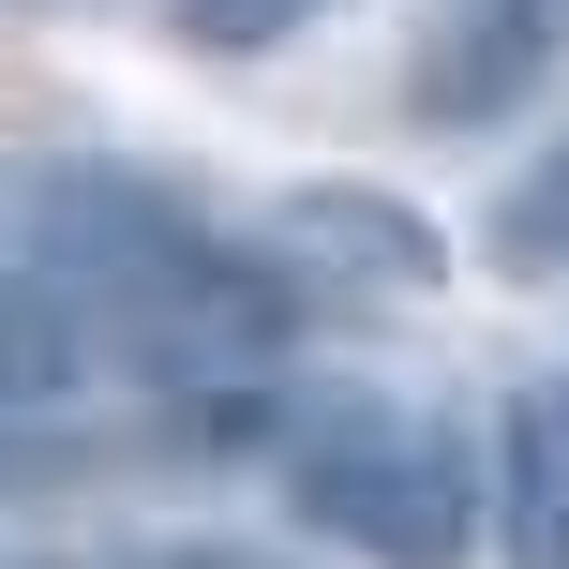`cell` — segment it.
Wrapping results in <instances>:
<instances>
[{
	"label": "cell",
	"mask_w": 569,
	"mask_h": 569,
	"mask_svg": "<svg viewBox=\"0 0 569 569\" xmlns=\"http://www.w3.org/2000/svg\"><path fill=\"white\" fill-rule=\"evenodd\" d=\"M136 569H300V555H270V540H166V555H136Z\"/></svg>",
	"instance_id": "ba28073f"
},
{
	"label": "cell",
	"mask_w": 569,
	"mask_h": 569,
	"mask_svg": "<svg viewBox=\"0 0 569 569\" xmlns=\"http://www.w3.org/2000/svg\"><path fill=\"white\" fill-rule=\"evenodd\" d=\"M270 450H284V495L375 569H465V540H480V480H465L450 420L390 390H315Z\"/></svg>",
	"instance_id": "7a4b0ae2"
},
{
	"label": "cell",
	"mask_w": 569,
	"mask_h": 569,
	"mask_svg": "<svg viewBox=\"0 0 569 569\" xmlns=\"http://www.w3.org/2000/svg\"><path fill=\"white\" fill-rule=\"evenodd\" d=\"M495 540L510 569H569V390H525L495 435Z\"/></svg>",
	"instance_id": "5b68a950"
},
{
	"label": "cell",
	"mask_w": 569,
	"mask_h": 569,
	"mask_svg": "<svg viewBox=\"0 0 569 569\" xmlns=\"http://www.w3.org/2000/svg\"><path fill=\"white\" fill-rule=\"evenodd\" d=\"M30 480H76V450H46V435H0V495H30Z\"/></svg>",
	"instance_id": "9c48e42d"
},
{
	"label": "cell",
	"mask_w": 569,
	"mask_h": 569,
	"mask_svg": "<svg viewBox=\"0 0 569 569\" xmlns=\"http://www.w3.org/2000/svg\"><path fill=\"white\" fill-rule=\"evenodd\" d=\"M30 256H46V284L120 345V360H150V375H240V360H270V330H284V300L210 226H180L166 196L90 180V166L30 196Z\"/></svg>",
	"instance_id": "6da1fadb"
},
{
	"label": "cell",
	"mask_w": 569,
	"mask_h": 569,
	"mask_svg": "<svg viewBox=\"0 0 569 569\" xmlns=\"http://www.w3.org/2000/svg\"><path fill=\"white\" fill-rule=\"evenodd\" d=\"M330 0H166V30L180 46H210V60H256V46H284V30H315Z\"/></svg>",
	"instance_id": "52a82bcc"
},
{
	"label": "cell",
	"mask_w": 569,
	"mask_h": 569,
	"mask_svg": "<svg viewBox=\"0 0 569 569\" xmlns=\"http://www.w3.org/2000/svg\"><path fill=\"white\" fill-rule=\"evenodd\" d=\"M495 270H510V284H569V136L495 196Z\"/></svg>",
	"instance_id": "8992f818"
},
{
	"label": "cell",
	"mask_w": 569,
	"mask_h": 569,
	"mask_svg": "<svg viewBox=\"0 0 569 569\" xmlns=\"http://www.w3.org/2000/svg\"><path fill=\"white\" fill-rule=\"evenodd\" d=\"M0 569H30V555H0Z\"/></svg>",
	"instance_id": "30bf717a"
},
{
	"label": "cell",
	"mask_w": 569,
	"mask_h": 569,
	"mask_svg": "<svg viewBox=\"0 0 569 569\" xmlns=\"http://www.w3.org/2000/svg\"><path fill=\"white\" fill-rule=\"evenodd\" d=\"M270 256H300V270H360V284H390V300H420V284L450 270L420 210H390V196H330V180L270 210Z\"/></svg>",
	"instance_id": "277c9868"
},
{
	"label": "cell",
	"mask_w": 569,
	"mask_h": 569,
	"mask_svg": "<svg viewBox=\"0 0 569 569\" xmlns=\"http://www.w3.org/2000/svg\"><path fill=\"white\" fill-rule=\"evenodd\" d=\"M555 30H569V0H435L405 106L420 120H510L525 90L555 76Z\"/></svg>",
	"instance_id": "3957f363"
}]
</instances>
